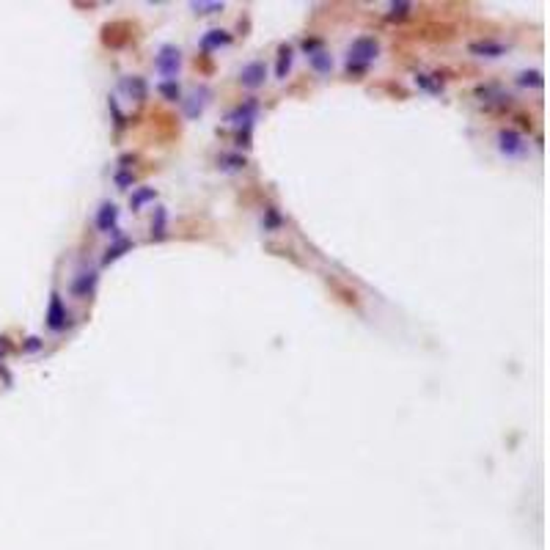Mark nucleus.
Returning a JSON list of instances; mask_svg holds the SVG:
<instances>
[{
  "label": "nucleus",
  "mask_w": 550,
  "mask_h": 550,
  "mask_svg": "<svg viewBox=\"0 0 550 550\" xmlns=\"http://www.w3.org/2000/svg\"><path fill=\"white\" fill-rule=\"evenodd\" d=\"M97 284H99V275L97 270H80V273L72 278V295L77 300H88V297L97 292Z\"/></svg>",
  "instance_id": "obj_5"
},
{
  "label": "nucleus",
  "mask_w": 550,
  "mask_h": 550,
  "mask_svg": "<svg viewBox=\"0 0 550 550\" xmlns=\"http://www.w3.org/2000/svg\"><path fill=\"white\" fill-rule=\"evenodd\" d=\"M495 94V88H482L479 91V97H492ZM495 99H501V105H504V99L509 102V94H501V97H495ZM495 99H490V102H495Z\"/></svg>",
  "instance_id": "obj_27"
},
{
  "label": "nucleus",
  "mask_w": 550,
  "mask_h": 550,
  "mask_svg": "<svg viewBox=\"0 0 550 550\" xmlns=\"http://www.w3.org/2000/svg\"><path fill=\"white\" fill-rule=\"evenodd\" d=\"M157 91H160L168 102H182V88H179L176 80H163V83L157 85Z\"/></svg>",
  "instance_id": "obj_21"
},
{
  "label": "nucleus",
  "mask_w": 550,
  "mask_h": 550,
  "mask_svg": "<svg viewBox=\"0 0 550 550\" xmlns=\"http://www.w3.org/2000/svg\"><path fill=\"white\" fill-rule=\"evenodd\" d=\"M132 248H135V242H132L129 237H124V234L119 232L116 237H113V245H107L105 256H102V264H110V261L122 259V256L127 254V251H132Z\"/></svg>",
  "instance_id": "obj_12"
},
{
  "label": "nucleus",
  "mask_w": 550,
  "mask_h": 550,
  "mask_svg": "<svg viewBox=\"0 0 550 550\" xmlns=\"http://www.w3.org/2000/svg\"><path fill=\"white\" fill-rule=\"evenodd\" d=\"M113 182H116V188H119V190H127L129 185H132V171H127V166H122V168L116 171Z\"/></svg>",
  "instance_id": "obj_22"
},
{
  "label": "nucleus",
  "mask_w": 550,
  "mask_h": 550,
  "mask_svg": "<svg viewBox=\"0 0 550 550\" xmlns=\"http://www.w3.org/2000/svg\"><path fill=\"white\" fill-rule=\"evenodd\" d=\"M122 91H127L132 99H138V102H144L149 94V85L144 77H138V75H132V77H124L122 80Z\"/></svg>",
  "instance_id": "obj_14"
},
{
  "label": "nucleus",
  "mask_w": 550,
  "mask_h": 550,
  "mask_svg": "<svg viewBox=\"0 0 550 550\" xmlns=\"http://www.w3.org/2000/svg\"><path fill=\"white\" fill-rule=\"evenodd\" d=\"M154 69L157 75H163L166 80H176L179 69H182V50L176 44H163L154 55Z\"/></svg>",
  "instance_id": "obj_2"
},
{
  "label": "nucleus",
  "mask_w": 550,
  "mask_h": 550,
  "mask_svg": "<svg viewBox=\"0 0 550 550\" xmlns=\"http://www.w3.org/2000/svg\"><path fill=\"white\" fill-rule=\"evenodd\" d=\"M542 83H545V77L539 69H529V72L517 75V85H523V88H542Z\"/></svg>",
  "instance_id": "obj_19"
},
{
  "label": "nucleus",
  "mask_w": 550,
  "mask_h": 550,
  "mask_svg": "<svg viewBox=\"0 0 550 550\" xmlns=\"http://www.w3.org/2000/svg\"><path fill=\"white\" fill-rule=\"evenodd\" d=\"M498 151L507 157V160H520L529 154V141L512 127H504L498 132Z\"/></svg>",
  "instance_id": "obj_3"
},
{
  "label": "nucleus",
  "mask_w": 550,
  "mask_h": 550,
  "mask_svg": "<svg viewBox=\"0 0 550 550\" xmlns=\"http://www.w3.org/2000/svg\"><path fill=\"white\" fill-rule=\"evenodd\" d=\"M210 88L207 85H201V88H195L188 99H182V105H185V116L188 119H198L201 113H204V107L210 102Z\"/></svg>",
  "instance_id": "obj_9"
},
{
  "label": "nucleus",
  "mask_w": 550,
  "mask_h": 550,
  "mask_svg": "<svg viewBox=\"0 0 550 550\" xmlns=\"http://www.w3.org/2000/svg\"><path fill=\"white\" fill-rule=\"evenodd\" d=\"M292 58H295L292 47L284 44V47L278 50V64H275V77H278V80H286V75H289V69H292Z\"/></svg>",
  "instance_id": "obj_15"
},
{
  "label": "nucleus",
  "mask_w": 550,
  "mask_h": 550,
  "mask_svg": "<svg viewBox=\"0 0 550 550\" xmlns=\"http://www.w3.org/2000/svg\"><path fill=\"white\" fill-rule=\"evenodd\" d=\"M47 328L53 330V333H61V330H66V325H69V311H66V306H64V297L55 295L50 297V306H47Z\"/></svg>",
  "instance_id": "obj_4"
},
{
  "label": "nucleus",
  "mask_w": 550,
  "mask_h": 550,
  "mask_svg": "<svg viewBox=\"0 0 550 550\" xmlns=\"http://www.w3.org/2000/svg\"><path fill=\"white\" fill-rule=\"evenodd\" d=\"M468 50H470V55H479V58H501V55H507V53H509L507 44L490 42V39H485V42L468 44Z\"/></svg>",
  "instance_id": "obj_11"
},
{
  "label": "nucleus",
  "mask_w": 550,
  "mask_h": 550,
  "mask_svg": "<svg viewBox=\"0 0 550 550\" xmlns=\"http://www.w3.org/2000/svg\"><path fill=\"white\" fill-rule=\"evenodd\" d=\"M237 146H251V127H242L239 129V135H237Z\"/></svg>",
  "instance_id": "obj_26"
},
{
  "label": "nucleus",
  "mask_w": 550,
  "mask_h": 550,
  "mask_svg": "<svg viewBox=\"0 0 550 550\" xmlns=\"http://www.w3.org/2000/svg\"><path fill=\"white\" fill-rule=\"evenodd\" d=\"M416 85L426 94H441L443 91V83H441L438 75H416Z\"/></svg>",
  "instance_id": "obj_17"
},
{
  "label": "nucleus",
  "mask_w": 550,
  "mask_h": 550,
  "mask_svg": "<svg viewBox=\"0 0 550 550\" xmlns=\"http://www.w3.org/2000/svg\"><path fill=\"white\" fill-rule=\"evenodd\" d=\"M308 64L314 66V72H319V75H328V72L333 69V55H330L328 50H322V47H319L317 53H311V55H308Z\"/></svg>",
  "instance_id": "obj_16"
},
{
  "label": "nucleus",
  "mask_w": 550,
  "mask_h": 550,
  "mask_svg": "<svg viewBox=\"0 0 550 550\" xmlns=\"http://www.w3.org/2000/svg\"><path fill=\"white\" fill-rule=\"evenodd\" d=\"M36 350H42V341H39V339H28V344H25V352H36Z\"/></svg>",
  "instance_id": "obj_29"
},
{
  "label": "nucleus",
  "mask_w": 550,
  "mask_h": 550,
  "mask_svg": "<svg viewBox=\"0 0 550 550\" xmlns=\"http://www.w3.org/2000/svg\"><path fill=\"white\" fill-rule=\"evenodd\" d=\"M168 234V210L166 207H157L154 217H151V239L154 242H163Z\"/></svg>",
  "instance_id": "obj_13"
},
{
  "label": "nucleus",
  "mask_w": 550,
  "mask_h": 550,
  "mask_svg": "<svg viewBox=\"0 0 550 550\" xmlns=\"http://www.w3.org/2000/svg\"><path fill=\"white\" fill-rule=\"evenodd\" d=\"M9 352V344H6V339H0V358Z\"/></svg>",
  "instance_id": "obj_30"
},
{
  "label": "nucleus",
  "mask_w": 550,
  "mask_h": 550,
  "mask_svg": "<svg viewBox=\"0 0 550 550\" xmlns=\"http://www.w3.org/2000/svg\"><path fill=\"white\" fill-rule=\"evenodd\" d=\"M380 55V44L372 36H358L352 47H350V55H347V72L350 75H363L369 64Z\"/></svg>",
  "instance_id": "obj_1"
},
{
  "label": "nucleus",
  "mask_w": 550,
  "mask_h": 550,
  "mask_svg": "<svg viewBox=\"0 0 550 550\" xmlns=\"http://www.w3.org/2000/svg\"><path fill=\"white\" fill-rule=\"evenodd\" d=\"M264 80H267V66H264V61H251V64H245L242 66V72H239V83L245 85V88H259V85H264Z\"/></svg>",
  "instance_id": "obj_7"
},
{
  "label": "nucleus",
  "mask_w": 550,
  "mask_h": 550,
  "mask_svg": "<svg viewBox=\"0 0 550 550\" xmlns=\"http://www.w3.org/2000/svg\"><path fill=\"white\" fill-rule=\"evenodd\" d=\"M278 226H281V215L270 207V210H267V217H264V229H278Z\"/></svg>",
  "instance_id": "obj_25"
},
{
  "label": "nucleus",
  "mask_w": 550,
  "mask_h": 550,
  "mask_svg": "<svg viewBox=\"0 0 550 550\" xmlns=\"http://www.w3.org/2000/svg\"><path fill=\"white\" fill-rule=\"evenodd\" d=\"M410 9H413L410 3H391V17H399L402 20V17L410 14Z\"/></svg>",
  "instance_id": "obj_24"
},
{
  "label": "nucleus",
  "mask_w": 550,
  "mask_h": 550,
  "mask_svg": "<svg viewBox=\"0 0 550 550\" xmlns=\"http://www.w3.org/2000/svg\"><path fill=\"white\" fill-rule=\"evenodd\" d=\"M217 166H220V171H226V173H234V171L245 168V157L242 154H223L217 160Z\"/></svg>",
  "instance_id": "obj_20"
},
{
  "label": "nucleus",
  "mask_w": 550,
  "mask_h": 550,
  "mask_svg": "<svg viewBox=\"0 0 550 550\" xmlns=\"http://www.w3.org/2000/svg\"><path fill=\"white\" fill-rule=\"evenodd\" d=\"M256 116H259V105H256V99H248V102H242V105H237L226 116V122H232L237 127H254Z\"/></svg>",
  "instance_id": "obj_8"
},
{
  "label": "nucleus",
  "mask_w": 550,
  "mask_h": 550,
  "mask_svg": "<svg viewBox=\"0 0 550 550\" xmlns=\"http://www.w3.org/2000/svg\"><path fill=\"white\" fill-rule=\"evenodd\" d=\"M319 47H322V42H317V39H306V42H303V50H306L308 55H311V53H317Z\"/></svg>",
  "instance_id": "obj_28"
},
{
  "label": "nucleus",
  "mask_w": 550,
  "mask_h": 550,
  "mask_svg": "<svg viewBox=\"0 0 550 550\" xmlns=\"http://www.w3.org/2000/svg\"><path fill=\"white\" fill-rule=\"evenodd\" d=\"M190 9L195 14H217L223 11V3H190Z\"/></svg>",
  "instance_id": "obj_23"
},
{
  "label": "nucleus",
  "mask_w": 550,
  "mask_h": 550,
  "mask_svg": "<svg viewBox=\"0 0 550 550\" xmlns=\"http://www.w3.org/2000/svg\"><path fill=\"white\" fill-rule=\"evenodd\" d=\"M94 223H97V229H99L102 234L116 237V234H119V207H116L113 201H105V204L97 210Z\"/></svg>",
  "instance_id": "obj_6"
},
{
  "label": "nucleus",
  "mask_w": 550,
  "mask_h": 550,
  "mask_svg": "<svg viewBox=\"0 0 550 550\" xmlns=\"http://www.w3.org/2000/svg\"><path fill=\"white\" fill-rule=\"evenodd\" d=\"M229 44H232V33H229V31L212 28V31H207V33L201 36L198 47H201L204 53H215V50H220V47H229Z\"/></svg>",
  "instance_id": "obj_10"
},
{
  "label": "nucleus",
  "mask_w": 550,
  "mask_h": 550,
  "mask_svg": "<svg viewBox=\"0 0 550 550\" xmlns=\"http://www.w3.org/2000/svg\"><path fill=\"white\" fill-rule=\"evenodd\" d=\"M154 198H157L154 188H138V190L132 193V198H129V207L132 210H141V207H146L149 201H154Z\"/></svg>",
  "instance_id": "obj_18"
}]
</instances>
